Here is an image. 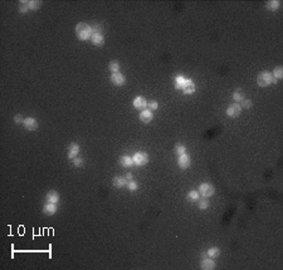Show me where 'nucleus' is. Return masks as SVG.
Here are the masks:
<instances>
[{
  "label": "nucleus",
  "instance_id": "nucleus-5",
  "mask_svg": "<svg viewBox=\"0 0 283 270\" xmlns=\"http://www.w3.org/2000/svg\"><path fill=\"white\" fill-rule=\"evenodd\" d=\"M183 91L185 92L186 94H190V93H194L195 92V84L191 79H185V82L183 84Z\"/></svg>",
  "mask_w": 283,
  "mask_h": 270
},
{
  "label": "nucleus",
  "instance_id": "nucleus-29",
  "mask_svg": "<svg viewBox=\"0 0 283 270\" xmlns=\"http://www.w3.org/2000/svg\"><path fill=\"white\" fill-rule=\"evenodd\" d=\"M39 1H28V5H29V9H37L39 6Z\"/></svg>",
  "mask_w": 283,
  "mask_h": 270
},
{
  "label": "nucleus",
  "instance_id": "nucleus-27",
  "mask_svg": "<svg viewBox=\"0 0 283 270\" xmlns=\"http://www.w3.org/2000/svg\"><path fill=\"white\" fill-rule=\"evenodd\" d=\"M273 75H274V77H276L277 79H281V78L283 77V69L281 68V67H278V68L274 69V73H273Z\"/></svg>",
  "mask_w": 283,
  "mask_h": 270
},
{
  "label": "nucleus",
  "instance_id": "nucleus-4",
  "mask_svg": "<svg viewBox=\"0 0 283 270\" xmlns=\"http://www.w3.org/2000/svg\"><path fill=\"white\" fill-rule=\"evenodd\" d=\"M214 191H215V190H214V187L210 184H203V185H200V187H199V192L201 193L203 196H205V197L212 196L214 193Z\"/></svg>",
  "mask_w": 283,
  "mask_h": 270
},
{
  "label": "nucleus",
  "instance_id": "nucleus-16",
  "mask_svg": "<svg viewBox=\"0 0 283 270\" xmlns=\"http://www.w3.org/2000/svg\"><path fill=\"white\" fill-rule=\"evenodd\" d=\"M43 211H44V214L53 215L54 212L57 211V207L54 206V204H50V202H49V204H47V205H45L44 207H43Z\"/></svg>",
  "mask_w": 283,
  "mask_h": 270
},
{
  "label": "nucleus",
  "instance_id": "nucleus-6",
  "mask_svg": "<svg viewBox=\"0 0 283 270\" xmlns=\"http://www.w3.org/2000/svg\"><path fill=\"white\" fill-rule=\"evenodd\" d=\"M240 111H242V107H240L239 104L235 103V104H231V106L228 108L227 113H228V116H229V117H238Z\"/></svg>",
  "mask_w": 283,
  "mask_h": 270
},
{
  "label": "nucleus",
  "instance_id": "nucleus-8",
  "mask_svg": "<svg viewBox=\"0 0 283 270\" xmlns=\"http://www.w3.org/2000/svg\"><path fill=\"white\" fill-rule=\"evenodd\" d=\"M24 127L29 131H34L38 127V123H37V121L34 120V118L29 117V118H25L24 120Z\"/></svg>",
  "mask_w": 283,
  "mask_h": 270
},
{
  "label": "nucleus",
  "instance_id": "nucleus-33",
  "mask_svg": "<svg viewBox=\"0 0 283 270\" xmlns=\"http://www.w3.org/2000/svg\"><path fill=\"white\" fill-rule=\"evenodd\" d=\"M157 106H159L157 102H150L149 104H147V107H149L150 109H156V108H157Z\"/></svg>",
  "mask_w": 283,
  "mask_h": 270
},
{
  "label": "nucleus",
  "instance_id": "nucleus-13",
  "mask_svg": "<svg viewBox=\"0 0 283 270\" xmlns=\"http://www.w3.org/2000/svg\"><path fill=\"white\" fill-rule=\"evenodd\" d=\"M47 201L50 202V204H56V202H58L59 201L58 192H56V191H49L47 193Z\"/></svg>",
  "mask_w": 283,
  "mask_h": 270
},
{
  "label": "nucleus",
  "instance_id": "nucleus-23",
  "mask_svg": "<svg viewBox=\"0 0 283 270\" xmlns=\"http://www.w3.org/2000/svg\"><path fill=\"white\" fill-rule=\"evenodd\" d=\"M219 254H220V250L218 248H212L208 250V255L212 256V258H217V256H219Z\"/></svg>",
  "mask_w": 283,
  "mask_h": 270
},
{
  "label": "nucleus",
  "instance_id": "nucleus-25",
  "mask_svg": "<svg viewBox=\"0 0 283 270\" xmlns=\"http://www.w3.org/2000/svg\"><path fill=\"white\" fill-rule=\"evenodd\" d=\"M175 152L177 155H184L185 153V146L181 145V143H177V145L175 146Z\"/></svg>",
  "mask_w": 283,
  "mask_h": 270
},
{
  "label": "nucleus",
  "instance_id": "nucleus-14",
  "mask_svg": "<svg viewBox=\"0 0 283 270\" xmlns=\"http://www.w3.org/2000/svg\"><path fill=\"white\" fill-rule=\"evenodd\" d=\"M92 43L95 45H102L104 43L103 35L102 34H93L92 35Z\"/></svg>",
  "mask_w": 283,
  "mask_h": 270
},
{
  "label": "nucleus",
  "instance_id": "nucleus-15",
  "mask_svg": "<svg viewBox=\"0 0 283 270\" xmlns=\"http://www.w3.org/2000/svg\"><path fill=\"white\" fill-rule=\"evenodd\" d=\"M201 268L203 269H214L215 268V263L212 259H204L201 261Z\"/></svg>",
  "mask_w": 283,
  "mask_h": 270
},
{
  "label": "nucleus",
  "instance_id": "nucleus-19",
  "mask_svg": "<svg viewBox=\"0 0 283 270\" xmlns=\"http://www.w3.org/2000/svg\"><path fill=\"white\" fill-rule=\"evenodd\" d=\"M125 184H126V180L122 179V177H115L113 179V185L116 187H122V186H125Z\"/></svg>",
  "mask_w": 283,
  "mask_h": 270
},
{
  "label": "nucleus",
  "instance_id": "nucleus-20",
  "mask_svg": "<svg viewBox=\"0 0 283 270\" xmlns=\"http://www.w3.org/2000/svg\"><path fill=\"white\" fill-rule=\"evenodd\" d=\"M185 82V79L183 78V75H177V77L175 78V87L177 88V89H180V88H183V84Z\"/></svg>",
  "mask_w": 283,
  "mask_h": 270
},
{
  "label": "nucleus",
  "instance_id": "nucleus-1",
  "mask_svg": "<svg viewBox=\"0 0 283 270\" xmlns=\"http://www.w3.org/2000/svg\"><path fill=\"white\" fill-rule=\"evenodd\" d=\"M76 32H77L78 38H79V39H82V40H87V39H90V38H92V35H93L92 28L88 24H86V23H79L77 25V28H76Z\"/></svg>",
  "mask_w": 283,
  "mask_h": 270
},
{
  "label": "nucleus",
  "instance_id": "nucleus-9",
  "mask_svg": "<svg viewBox=\"0 0 283 270\" xmlns=\"http://www.w3.org/2000/svg\"><path fill=\"white\" fill-rule=\"evenodd\" d=\"M179 166H180V168H183V170H185V168H188L189 166H190V157L188 155H180V157H179Z\"/></svg>",
  "mask_w": 283,
  "mask_h": 270
},
{
  "label": "nucleus",
  "instance_id": "nucleus-30",
  "mask_svg": "<svg viewBox=\"0 0 283 270\" xmlns=\"http://www.w3.org/2000/svg\"><path fill=\"white\" fill-rule=\"evenodd\" d=\"M27 4H28V1H22V3H20V11L25 13L29 9V5H27Z\"/></svg>",
  "mask_w": 283,
  "mask_h": 270
},
{
  "label": "nucleus",
  "instance_id": "nucleus-21",
  "mask_svg": "<svg viewBox=\"0 0 283 270\" xmlns=\"http://www.w3.org/2000/svg\"><path fill=\"white\" fill-rule=\"evenodd\" d=\"M109 69H111V72H113V73H118V70H120V64H118V62L113 60L109 63Z\"/></svg>",
  "mask_w": 283,
  "mask_h": 270
},
{
  "label": "nucleus",
  "instance_id": "nucleus-7",
  "mask_svg": "<svg viewBox=\"0 0 283 270\" xmlns=\"http://www.w3.org/2000/svg\"><path fill=\"white\" fill-rule=\"evenodd\" d=\"M133 106H135V108L140 109V111H143V109L147 107V102L143 97H137V98H135V101H133Z\"/></svg>",
  "mask_w": 283,
  "mask_h": 270
},
{
  "label": "nucleus",
  "instance_id": "nucleus-2",
  "mask_svg": "<svg viewBox=\"0 0 283 270\" xmlns=\"http://www.w3.org/2000/svg\"><path fill=\"white\" fill-rule=\"evenodd\" d=\"M257 82L260 87H267L268 84H271L273 82V75L269 72H262V73L258 75V79Z\"/></svg>",
  "mask_w": 283,
  "mask_h": 270
},
{
  "label": "nucleus",
  "instance_id": "nucleus-17",
  "mask_svg": "<svg viewBox=\"0 0 283 270\" xmlns=\"http://www.w3.org/2000/svg\"><path fill=\"white\" fill-rule=\"evenodd\" d=\"M132 163H133V160L130 156H124L121 158V165L124 167H130V166H132Z\"/></svg>",
  "mask_w": 283,
  "mask_h": 270
},
{
  "label": "nucleus",
  "instance_id": "nucleus-35",
  "mask_svg": "<svg viewBox=\"0 0 283 270\" xmlns=\"http://www.w3.org/2000/svg\"><path fill=\"white\" fill-rule=\"evenodd\" d=\"M125 180H126V182H131V181H133V176H132V174H127V175H126Z\"/></svg>",
  "mask_w": 283,
  "mask_h": 270
},
{
  "label": "nucleus",
  "instance_id": "nucleus-32",
  "mask_svg": "<svg viewBox=\"0 0 283 270\" xmlns=\"http://www.w3.org/2000/svg\"><path fill=\"white\" fill-rule=\"evenodd\" d=\"M252 106V101H249V99H243V107L244 108H249Z\"/></svg>",
  "mask_w": 283,
  "mask_h": 270
},
{
  "label": "nucleus",
  "instance_id": "nucleus-3",
  "mask_svg": "<svg viewBox=\"0 0 283 270\" xmlns=\"http://www.w3.org/2000/svg\"><path fill=\"white\" fill-rule=\"evenodd\" d=\"M133 163H136L137 166H142V165H146L149 162V156L145 152H137L133 156Z\"/></svg>",
  "mask_w": 283,
  "mask_h": 270
},
{
  "label": "nucleus",
  "instance_id": "nucleus-11",
  "mask_svg": "<svg viewBox=\"0 0 283 270\" xmlns=\"http://www.w3.org/2000/svg\"><path fill=\"white\" fill-rule=\"evenodd\" d=\"M152 118H154V116L150 111H142L140 115V121L143 122V123H149V122L152 121Z\"/></svg>",
  "mask_w": 283,
  "mask_h": 270
},
{
  "label": "nucleus",
  "instance_id": "nucleus-10",
  "mask_svg": "<svg viewBox=\"0 0 283 270\" xmlns=\"http://www.w3.org/2000/svg\"><path fill=\"white\" fill-rule=\"evenodd\" d=\"M111 81H112L113 84H116V86H122V84L126 82V79H125V77L122 74L115 73V74L111 75Z\"/></svg>",
  "mask_w": 283,
  "mask_h": 270
},
{
  "label": "nucleus",
  "instance_id": "nucleus-24",
  "mask_svg": "<svg viewBox=\"0 0 283 270\" xmlns=\"http://www.w3.org/2000/svg\"><path fill=\"white\" fill-rule=\"evenodd\" d=\"M279 6V1H268L267 3V8L269 10H276Z\"/></svg>",
  "mask_w": 283,
  "mask_h": 270
},
{
  "label": "nucleus",
  "instance_id": "nucleus-31",
  "mask_svg": "<svg viewBox=\"0 0 283 270\" xmlns=\"http://www.w3.org/2000/svg\"><path fill=\"white\" fill-rule=\"evenodd\" d=\"M127 186H128V188L131 190V191H135V190L137 188V185L133 182V181H131V182H127Z\"/></svg>",
  "mask_w": 283,
  "mask_h": 270
},
{
  "label": "nucleus",
  "instance_id": "nucleus-22",
  "mask_svg": "<svg viewBox=\"0 0 283 270\" xmlns=\"http://www.w3.org/2000/svg\"><path fill=\"white\" fill-rule=\"evenodd\" d=\"M199 199V192L198 191H190L188 193V200L189 201H196Z\"/></svg>",
  "mask_w": 283,
  "mask_h": 270
},
{
  "label": "nucleus",
  "instance_id": "nucleus-12",
  "mask_svg": "<svg viewBox=\"0 0 283 270\" xmlns=\"http://www.w3.org/2000/svg\"><path fill=\"white\" fill-rule=\"evenodd\" d=\"M78 152H79V146L77 145V143H72V145L69 146V150H68V157L74 158L76 156L78 155Z\"/></svg>",
  "mask_w": 283,
  "mask_h": 270
},
{
  "label": "nucleus",
  "instance_id": "nucleus-18",
  "mask_svg": "<svg viewBox=\"0 0 283 270\" xmlns=\"http://www.w3.org/2000/svg\"><path fill=\"white\" fill-rule=\"evenodd\" d=\"M196 201H198V206H199V209H201V210L208 209V206H209V201L206 200V199H198Z\"/></svg>",
  "mask_w": 283,
  "mask_h": 270
},
{
  "label": "nucleus",
  "instance_id": "nucleus-26",
  "mask_svg": "<svg viewBox=\"0 0 283 270\" xmlns=\"http://www.w3.org/2000/svg\"><path fill=\"white\" fill-rule=\"evenodd\" d=\"M102 29H103V27L101 24H95L93 27H92V32H93V34H101Z\"/></svg>",
  "mask_w": 283,
  "mask_h": 270
},
{
  "label": "nucleus",
  "instance_id": "nucleus-28",
  "mask_svg": "<svg viewBox=\"0 0 283 270\" xmlns=\"http://www.w3.org/2000/svg\"><path fill=\"white\" fill-rule=\"evenodd\" d=\"M233 97H234V99L236 101V102H239V101H243L244 99V96H243V93L240 91H236L235 93L233 94Z\"/></svg>",
  "mask_w": 283,
  "mask_h": 270
},
{
  "label": "nucleus",
  "instance_id": "nucleus-36",
  "mask_svg": "<svg viewBox=\"0 0 283 270\" xmlns=\"http://www.w3.org/2000/svg\"><path fill=\"white\" fill-rule=\"evenodd\" d=\"M14 120H15V122H18V123H19V122H22V117H20V116L18 115V116H15Z\"/></svg>",
  "mask_w": 283,
  "mask_h": 270
},
{
  "label": "nucleus",
  "instance_id": "nucleus-34",
  "mask_svg": "<svg viewBox=\"0 0 283 270\" xmlns=\"http://www.w3.org/2000/svg\"><path fill=\"white\" fill-rule=\"evenodd\" d=\"M74 166H81V165H83V160L82 158H76L74 157Z\"/></svg>",
  "mask_w": 283,
  "mask_h": 270
}]
</instances>
